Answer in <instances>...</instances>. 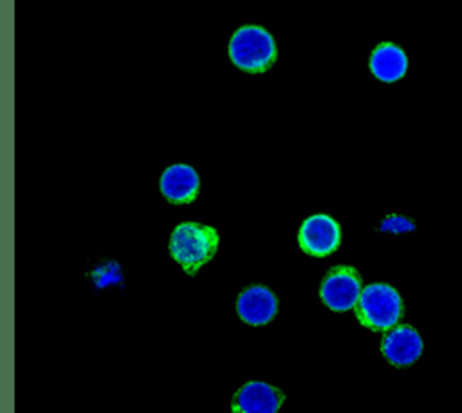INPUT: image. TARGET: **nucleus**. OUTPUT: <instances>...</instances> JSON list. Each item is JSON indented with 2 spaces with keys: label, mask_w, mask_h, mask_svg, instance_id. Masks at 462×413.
<instances>
[{
  "label": "nucleus",
  "mask_w": 462,
  "mask_h": 413,
  "mask_svg": "<svg viewBox=\"0 0 462 413\" xmlns=\"http://www.w3.org/2000/svg\"><path fill=\"white\" fill-rule=\"evenodd\" d=\"M220 236L215 227L199 222H182L170 234V254L188 276H195L218 249Z\"/></svg>",
  "instance_id": "f257e3e1"
},
{
  "label": "nucleus",
  "mask_w": 462,
  "mask_h": 413,
  "mask_svg": "<svg viewBox=\"0 0 462 413\" xmlns=\"http://www.w3.org/2000/svg\"><path fill=\"white\" fill-rule=\"evenodd\" d=\"M231 63L249 74L269 70L278 58V47L273 34L262 25L238 27L227 45Z\"/></svg>",
  "instance_id": "f03ea898"
},
{
  "label": "nucleus",
  "mask_w": 462,
  "mask_h": 413,
  "mask_svg": "<svg viewBox=\"0 0 462 413\" xmlns=\"http://www.w3.org/2000/svg\"><path fill=\"white\" fill-rule=\"evenodd\" d=\"M354 312L365 328L386 332L402 319L404 301L395 287L388 283H370L363 289Z\"/></svg>",
  "instance_id": "7ed1b4c3"
},
{
  "label": "nucleus",
  "mask_w": 462,
  "mask_h": 413,
  "mask_svg": "<svg viewBox=\"0 0 462 413\" xmlns=\"http://www.w3.org/2000/svg\"><path fill=\"white\" fill-rule=\"evenodd\" d=\"M363 289V280L356 267L336 265L323 276L319 285V298L330 310L346 312L356 307Z\"/></svg>",
  "instance_id": "20e7f679"
},
{
  "label": "nucleus",
  "mask_w": 462,
  "mask_h": 413,
  "mask_svg": "<svg viewBox=\"0 0 462 413\" xmlns=\"http://www.w3.org/2000/svg\"><path fill=\"white\" fill-rule=\"evenodd\" d=\"M298 243L300 249L309 256H328L341 243V227L330 215H310L300 225Z\"/></svg>",
  "instance_id": "39448f33"
},
{
  "label": "nucleus",
  "mask_w": 462,
  "mask_h": 413,
  "mask_svg": "<svg viewBox=\"0 0 462 413\" xmlns=\"http://www.w3.org/2000/svg\"><path fill=\"white\" fill-rule=\"evenodd\" d=\"M422 337L411 325L399 323L383 334L381 353L390 364L397 368H406L417 363L422 355Z\"/></svg>",
  "instance_id": "423d86ee"
},
{
  "label": "nucleus",
  "mask_w": 462,
  "mask_h": 413,
  "mask_svg": "<svg viewBox=\"0 0 462 413\" xmlns=\"http://www.w3.org/2000/svg\"><path fill=\"white\" fill-rule=\"evenodd\" d=\"M285 393L263 381L242 384L231 399V413H278Z\"/></svg>",
  "instance_id": "0eeeda50"
},
{
  "label": "nucleus",
  "mask_w": 462,
  "mask_h": 413,
  "mask_svg": "<svg viewBox=\"0 0 462 413\" xmlns=\"http://www.w3.org/2000/svg\"><path fill=\"white\" fill-rule=\"evenodd\" d=\"M236 314L251 326L267 325L278 314V298L265 285H249L236 298Z\"/></svg>",
  "instance_id": "6e6552de"
},
{
  "label": "nucleus",
  "mask_w": 462,
  "mask_h": 413,
  "mask_svg": "<svg viewBox=\"0 0 462 413\" xmlns=\"http://www.w3.org/2000/svg\"><path fill=\"white\" fill-rule=\"evenodd\" d=\"M162 197L171 204H189L197 198L200 189V179L189 164L168 166L159 180Z\"/></svg>",
  "instance_id": "1a4fd4ad"
},
{
  "label": "nucleus",
  "mask_w": 462,
  "mask_h": 413,
  "mask_svg": "<svg viewBox=\"0 0 462 413\" xmlns=\"http://www.w3.org/2000/svg\"><path fill=\"white\" fill-rule=\"evenodd\" d=\"M368 67L375 79L383 83H395L408 72V56L401 45L383 41L372 50Z\"/></svg>",
  "instance_id": "9d476101"
},
{
  "label": "nucleus",
  "mask_w": 462,
  "mask_h": 413,
  "mask_svg": "<svg viewBox=\"0 0 462 413\" xmlns=\"http://www.w3.org/2000/svg\"><path fill=\"white\" fill-rule=\"evenodd\" d=\"M379 229L386 233H408L415 229V224L402 215H390L381 222Z\"/></svg>",
  "instance_id": "9b49d317"
}]
</instances>
